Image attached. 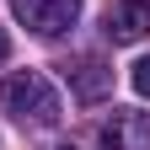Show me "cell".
<instances>
[{
	"label": "cell",
	"instance_id": "1",
	"mask_svg": "<svg viewBox=\"0 0 150 150\" xmlns=\"http://www.w3.org/2000/svg\"><path fill=\"white\" fill-rule=\"evenodd\" d=\"M0 102H6V112H16V118L32 123V129H54L64 118V102H59V91H54V81L38 75V70L11 75V81L0 86Z\"/></svg>",
	"mask_w": 150,
	"mask_h": 150
},
{
	"label": "cell",
	"instance_id": "2",
	"mask_svg": "<svg viewBox=\"0 0 150 150\" xmlns=\"http://www.w3.org/2000/svg\"><path fill=\"white\" fill-rule=\"evenodd\" d=\"M11 16L38 38H59L81 22V0H11Z\"/></svg>",
	"mask_w": 150,
	"mask_h": 150
},
{
	"label": "cell",
	"instance_id": "3",
	"mask_svg": "<svg viewBox=\"0 0 150 150\" xmlns=\"http://www.w3.org/2000/svg\"><path fill=\"white\" fill-rule=\"evenodd\" d=\"M102 32H107V43H139V38H150V0H112L107 16H102Z\"/></svg>",
	"mask_w": 150,
	"mask_h": 150
},
{
	"label": "cell",
	"instance_id": "4",
	"mask_svg": "<svg viewBox=\"0 0 150 150\" xmlns=\"http://www.w3.org/2000/svg\"><path fill=\"white\" fill-rule=\"evenodd\" d=\"M102 150H150V112H112L102 123Z\"/></svg>",
	"mask_w": 150,
	"mask_h": 150
},
{
	"label": "cell",
	"instance_id": "5",
	"mask_svg": "<svg viewBox=\"0 0 150 150\" xmlns=\"http://www.w3.org/2000/svg\"><path fill=\"white\" fill-rule=\"evenodd\" d=\"M70 86H75V97H81V102H97V97L112 91V70H107L102 59H81V64L70 70Z\"/></svg>",
	"mask_w": 150,
	"mask_h": 150
},
{
	"label": "cell",
	"instance_id": "6",
	"mask_svg": "<svg viewBox=\"0 0 150 150\" xmlns=\"http://www.w3.org/2000/svg\"><path fill=\"white\" fill-rule=\"evenodd\" d=\"M129 81H134L139 97H150V54H145V59H134V75H129Z\"/></svg>",
	"mask_w": 150,
	"mask_h": 150
},
{
	"label": "cell",
	"instance_id": "7",
	"mask_svg": "<svg viewBox=\"0 0 150 150\" xmlns=\"http://www.w3.org/2000/svg\"><path fill=\"white\" fill-rule=\"evenodd\" d=\"M6 54H11V38H6V27H0V59H6Z\"/></svg>",
	"mask_w": 150,
	"mask_h": 150
},
{
	"label": "cell",
	"instance_id": "8",
	"mask_svg": "<svg viewBox=\"0 0 150 150\" xmlns=\"http://www.w3.org/2000/svg\"><path fill=\"white\" fill-rule=\"evenodd\" d=\"M59 150H75V145H59Z\"/></svg>",
	"mask_w": 150,
	"mask_h": 150
}]
</instances>
